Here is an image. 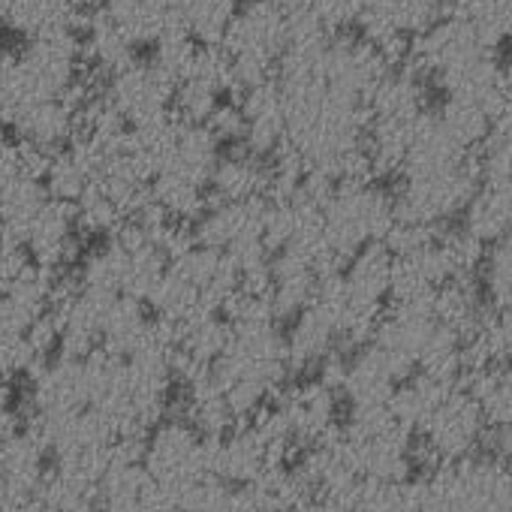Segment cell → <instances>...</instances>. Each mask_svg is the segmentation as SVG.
<instances>
[{"instance_id": "cell-1", "label": "cell", "mask_w": 512, "mask_h": 512, "mask_svg": "<svg viewBox=\"0 0 512 512\" xmlns=\"http://www.w3.org/2000/svg\"><path fill=\"white\" fill-rule=\"evenodd\" d=\"M395 223V202L374 181H338L320 211V238L332 266L344 263L371 241H383Z\"/></svg>"}, {"instance_id": "cell-2", "label": "cell", "mask_w": 512, "mask_h": 512, "mask_svg": "<svg viewBox=\"0 0 512 512\" xmlns=\"http://www.w3.org/2000/svg\"><path fill=\"white\" fill-rule=\"evenodd\" d=\"M220 46L232 64L235 94L272 82L290 46V16L275 0H244Z\"/></svg>"}, {"instance_id": "cell-3", "label": "cell", "mask_w": 512, "mask_h": 512, "mask_svg": "<svg viewBox=\"0 0 512 512\" xmlns=\"http://www.w3.org/2000/svg\"><path fill=\"white\" fill-rule=\"evenodd\" d=\"M476 184H479V172L473 154H467L461 163L446 169L401 175V190L392 196L395 220L443 226L449 217L467 208Z\"/></svg>"}, {"instance_id": "cell-4", "label": "cell", "mask_w": 512, "mask_h": 512, "mask_svg": "<svg viewBox=\"0 0 512 512\" xmlns=\"http://www.w3.org/2000/svg\"><path fill=\"white\" fill-rule=\"evenodd\" d=\"M82 79V43L79 31H58L25 40L16 52V82L25 100L67 97Z\"/></svg>"}, {"instance_id": "cell-5", "label": "cell", "mask_w": 512, "mask_h": 512, "mask_svg": "<svg viewBox=\"0 0 512 512\" xmlns=\"http://www.w3.org/2000/svg\"><path fill=\"white\" fill-rule=\"evenodd\" d=\"M172 97H175V79L142 55L127 67L115 70L112 76H106L103 85V100L127 127H142L169 118Z\"/></svg>"}, {"instance_id": "cell-6", "label": "cell", "mask_w": 512, "mask_h": 512, "mask_svg": "<svg viewBox=\"0 0 512 512\" xmlns=\"http://www.w3.org/2000/svg\"><path fill=\"white\" fill-rule=\"evenodd\" d=\"M79 241H82V232L76 226L73 205L55 196H46L40 208L28 217V223L19 229L13 244H19L31 256L34 266L58 275L61 269L76 263Z\"/></svg>"}, {"instance_id": "cell-7", "label": "cell", "mask_w": 512, "mask_h": 512, "mask_svg": "<svg viewBox=\"0 0 512 512\" xmlns=\"http://www.w3.org/2000/svg\"><path fill=\"white\" fill-rule=\"evenodd\" d=\"M88 91H91V85L85 79H79V85L67 97L25 100L13 118L16 139L34 145L40 151H49V154L64 148L79 133V106L88 97Z\"/></svg>"}, {"instance_id": "cell-8", "label": "cell", "mask_w": 512, "mask_h": 512, "mask_svg": "<svg viewBox=\"0 0 512 512\" xmlns=\"http://www.w3.org/2000/svg\"><path fill=\"white\" fill-rule=\"evenodd\" d=\"M482 428H485V416H482L479 401L467 395L464 389L452 386L449 395L434 407V413L425 419L419 431H422V440L443 461H455V458L476 452Z\"/></svg>"}, {"instance_id": "cell-9", "label": "cell", "mask_w": 512, "mask_h": 512, "mask_svg": "<svg viewBox=\"0 0 512 512\" xmlns=\"http://www.w3.org/2000/svg\"><path fill=\"white\" fill-rule=\"evenodd\" d=\"M235 103L241 112V148L272 157L287 145V109L275 79L235 94Z\"/></svg>"}, {"instance_id": "cell-10", "label": "cell", "mask_w": 512, "mask_h": 512, "mask_svg": "<svg viewBox=\"0 0 512 512\" xmlns=\"http://www.w3.org/2000/svg\"><path fill=\"white\" fill-rule=\"evenodd\" d=\"M266 190H269V157L250 154L241 145L223 148L208 181L211 202L266 199Z\"/></svg>"}, {"instance_id": "cell-11", "label": "cell", "mask_w": 512, "mask_h": 512, "mask_svg": "<svg viewBox=\"0 0 512 512\" xmlns=\"http://www.w3.org/2000/svg\"><path fill=\"white\" fill-rule=\"evenodd\" d=\"M91 7L82 0H10L4 28L22 34L25 40L58 34V31H79Z\"/></svg>"}, {"instance_id": "cell-12", "label": "cell", "mask_w": 512, "mask_h": 512, "mask_svg": "<svg viewBox=\"0 0 512 512\" xmlns=\"http://www.w3.org/2000/svg\"><path fill=\"white\" fill-rule=\"evenodd\" d=\"M464 211V229L482 244H494L512 235V175L479 181Z\"/></svg>"}, {"instance_id": "cell-13", "label": "cell", "mask_w": 512, "mask_h": 512, "mask_svg": "<svg viewBox=\"0 0 512 512\" xmlns=\"http://www.w3.org/2000/svg\"><path fill=\"white\" fill-rule=\"evenodd\" d=\"M235 10H238V0H184L172 13V22L196 46H220L232 25Z\"/></svg>"}, {"instance_id": "cell-14", "label": "cell", "mask_w": 512, "mask_h": 512, "mask_svg": "<svg viewBox=\"0 0 512 512\" xmlns=\"http://www.w3.org/2000/svg\"><path fill=\"white\" fill-rule=\"evenodd\" d=\"M440 127L449 133V139L455 145H461L464 151H473L491 130V115L485 112L482 103L467 100V97H446L443 106L434 112Z\"/></svg>"}, {"instance_id": "cell-15", "label": "cell", "mask_w": 512, "mask_h": 512, "mask_svg": "<svg viewBox=\"0 0 512 512\" xmlns=\"http://www.w3.org/2000/svg\"><path fill=\"white\" fill-rule=\"evenodd\" d=\"M365 10V0H305L302 10L290 19H302L317 25L323 34H347L356 28L359 16Z\"/></svg>"}, {"instance_id": "cell-16", "label": "cell", "mask_w": 512, "mask_h": 512, "mask_svg": "<svg viewBox=\"0 0 512 512\" xmlns=\"http://www.w3.org/2000/svg\"><path fill=\"white\" fill-rule=\"evenodd\" d=\"M503 464H506V470H509V473H512V452H509V455H506V458H503Z\"/></svg>"}, {"instance_id": "cell-17", "label": "cell", "mask_w": 512, "mask_h": 512, "mask_svg": "<svg viewBox=\"0 0 512 512\" xmlns=\"http://www.w3.org/2000/svg\"><path fill=\"white\" fill-rule=\"evenodd\" d=\"M82 4H85V7H94V4H100V0H82Z\"/></svg>"}]
</instances>
